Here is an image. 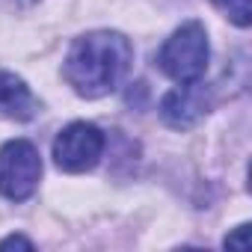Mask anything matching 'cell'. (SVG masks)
<instances>
[{
	"instance_id": "6da1fadb",
	"label": "cell",
	"mask_w": 252,
	"mask_h": 252,
	"mask_svg": "<svg viewBox=\"0 0 252 252\" xmlns=\"http://www.w3.org/2000/svg\"><path fill=\"white\" fill-rule=\"evenodd\" d=\"M134 63V45L128 36L116 30H92L71 42L63 77L80 98H104L110 95Z\"/></svg>"
},
{
	"instance_id": "7a4b0ae2",
	"label": "cell",
	"mask_w": 252,
	"mask_h": 252,
	"mask_svg": "<svg viewBox=\"0 0 252 252\" xmlns=\"http://www.w3.org/2000/svg\"><path fill=\"white\" fill-rule=\"evenodd\" d=\"M208 33L199 21L181 24L158 51V65L175 83H199L208 71Z\"/></svg>"
},
{
	"instance_id": "3957f363",
	"label": "cell",
	"mask_w": 252,
	"mask_h": 252,
	"mask_svg": "<svg viewBox=\"0 0 252 252\" xmlns=\"http://www.w3.org/2000/svg\"><path fill=\"white\" fill-rule=\"evenodd\" d=\"M42 178V158L30 140H9L0 149V196L24 202L36 193Z\"/></svg>"
},
{
	"instance_id": "277c9868",
	"label": "cell",
	"mask_w": 252,
	"mask_h": 252,
	"mask_svg": "<svg viewBox=\"0 0 252 252\" xmlns=\"http://www.w3.org/2000/svg\"><path fill=\"white\" fill-rule=\"evenodd\" d=\"M107 137L92 122H71L54 140V163L63 172H89L104 155Z\"/></svg>"
},
{
	"instance_id": "5b68a950",
	"label": "cell",
	"mask_w": 252,
	"mask_h": 252,
	"mask_svg": "<svg viewBox=\"0 0 252 252\" xmlns=\"http://www.w3.org/2000/svg\"><path fill=\"white\" fill-rule=\"evenodd\" d=\"M211 101H208V92L199 86V83H181L178 89L166 92L163 101H160V119L175 131H187L208 113Z\"/></svg>"
},
{
	"instance_id": "8992f818",
	"label": "cell",
	"mask_w": 252,
	"mask_h": 252,
	"mask_svg": "<svg viewBox=\"0 0 252 252\" xmlns=\"http://www.w3.org/2000/svg\"><path fill=\"white\" fill-rule=\"evenodd\" d=\"M36 113H39V101L30 92V86L12 71H0V116L27 122Z\"/></svg>"
},
{
	"instance_id": "52a82bcc",
	"label": "cell",
	"mask_w": 252,
	"mask_h": 252,
	"mask_svg": "<svg viewBox=\"0 0 252 252\" xmlns=\"http://www.w3.org/2000/svg\"><path fill=\"white\" fill-rule=\"evenodd\" d=\"M211 3L231 21L237 24L240 30H246L252 24V6H249V0H211Z\"/></svg>"
},
{
	"instance_id": "ba28073f",
	"label": "cell",
	"mask_w": 252,
	"mask_h": 252,
	"mask_svg": "<svg viewBox=\"0 0 252 252\" xmlns=\"http://www.w3.org/2000/svg\"><path fill=\"white\" fill-rule=\"evenodd\" d=\"M225 249H249V225H237L234 234L225 237Z\"/></svg>"
},
{
	"instance_id": "9c48e42d",
	"label": "cell",
	"mask_w": 252,
	"mask_h": 252,
	"mask_svg": "<svg viewBox=\"0 0 252 252\" xmlns=\"http://www.w3.org/2000/svg\"><path fill=\"white\" fill-rule=\"evenodd\" d=\"M12 246H21V249H33V240H27L24 234H9L6 240H0V249H12Z\"/></svg>"
}]
</instances>
